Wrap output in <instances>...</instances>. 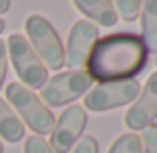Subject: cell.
Returning <instances> with one entry per match:
<instances>
[{
    "instance_id": "9",
    "label": "cell",
    "mask_w": 157,
    "mask_h": 153,
    "mask_svg": "<svg viewBox=\"0 0 157 153\" xmlns=\"http://www.w3.org/2000/svg\"><path fill=\"white\" fill-rule=\"evenodd\" d=\"M157 117V73L149 75L145 87L139 91L135 103L125 113V125L131 131H143Z\"/></svg>"
},
{
    "instance_id": "4",
    "label": "cell",
    "mask_w": 157,
    "mask_h": 153,
    "mask_svg": "<svg viewBox=\"0 0 157 153\" xmlns=\"http://www.w3.org/2000/svg\"><path fill=\"white\" fill-rule=\"evenodd\" d=\"M6 52H8L12 67L20 79V85L24 83L26 89H42L48 81V69L44 67L38 55L33 51L28 40L22 34H10L6 40Z\"/></svg>"
},
{
    "instance_id": "22",
    "label": "cell",
    "mask_w": 157,
    "mask_h": 153,
    "mask_svg": "<svg viewBox=\"0 0 157 153\" xmlns=\"http://www.w3.org/2000/svg\"><path fill=\"white\" fill-rule=\"evenodd\" d=\"M155 65H157V55H155Z\"/></svg>"
},
{
    "instance_id": "15",
    "label": "cell",
    "mask_w": 157,
    "mask_h": 153,
    "mask_svg": "<svg viewBox=\"0 0 157 153\" xmlns=\"http://www.w3.org/2000/svg\"><path fill=\"white\" fill-rule=\"evenodd\" d=\"M141 147L143 153H157V125L151 123L143 129V137H141Z\"/></svg>"
},
{
    "instance_id": "21",
    "label": "cell",
    "mask_w": 157,
    "mask_h": 153,
    "mask_svg": "<svg viewBox=\"0 0 157 153\" xmlns=\"http://www.w3.org/2000/svg\"><path fill=\"white\" fill-rule=\"evenodd\" d=\"M0 153H4V145H2V141H0Z\"/></svg>"
},
{
    "instance_id": "6",
    "label": "cell",
    "mask_w": 157,
    "mask_h": 153,
    "mask_svg": "<svg viewBox=\"0 0 157 153\" xmlns=\"http://www.w3.org/2000/svg\"><path fill=\"white\" fill-rule=\"evenodd\" d=\"M141 91L139 83L135 79L131 81H113V83H99L93 87L83 99V109H89L93 113L111 111L117 107H123L127 103L135 101Z\"/></svg>"
},
{
    "instance_id": "11",
    "label": "cell",
    "mask_w": 157,
    "mask_h": 153,
    "mask_svg": "<svg viewBox=\"0 0 157 153\" xmlns=\"http://www.w3.org/2000/svg\"><path fill=\"white\" fill-rule=\"evenodd\" d=\"M141 42L145 48L157 55V0H141Z\"/></svg>"
},
{
    "instance_id": "10",
    "label": "cell",
    "mask_w": 157,
    "mask_h": 153,
    "mask_svg": "<svg viewBox=\"0 0 157 153\" xmlns=\"http://www.w3.org/2000/svg\"><path fill=\"white\" fill-rule=\"evenodd\" d=\"M73 4L93 24L97 22L101 26H115L119 20V14L111 0H73Z\"/></svg>"
},
{
    "instance_id": "12",
    "label": "cell",
    "mask_w": 157,
    "mask_h": 153,
    "mask_svg": "<svg viewBox=\"0 0 157 153\" xmlns=\"http://www.w3.org/2000/svg\"><path fill=\"white\" fill-rule=\"evenodd\" d=\"M0 137L8 143H18L24 137V123L4 99H0Z\"/></svg>"
},
{
    "instance_id": "20",
    "label": "cell",
    "mask_w": 157,
    "mask_h": 153,
    "mask_svg": "<svg viewBox=\"0 0 157 153\" xmlns=\"http://www.w3.org/2000/svg\"><path fill=\"white\" fill-rule=\"evenodd\" d=\"M4 26H6V24H4V20L0 18V34H2V30H4Z\"/></svg>"
},
{
    "instance_id": "14",
    "label": "cell",
    "mask_w": 157,
    "mask_h": 153,
    "mask_svg": "<svg viewBox=\"0 0 157 153\" xmlns=\"http://www.w3.org/2000/svg\"><path fill=\"white\" fill-rule=\"evenodd\" d=\"M115 2V10L119 14V18H123L125 22H133L137 20L139 10H141V0H111Z\"/></svg>"
},
{
    "instance_id": "16",
    "label": "cell",
    "mask_w": 157,
    "mask_h": 153,
    "mask_svg": "<svg viewBox=\"0 0 157 153\" xmlns=\"http://www.w3.org/2000/svg\"><path fill=\"white\" fill-rule=\"evenodd\" d=\"M24 153H55V151H52L51 145L46 143L42 137L33 135V137H28L26 143H24Z\"/></svg>"
},
{
    "instance_id": "2",
    "label": "cell",
    "mask_w": 157,
    "mask_h": 153,
    "mask_svg": "<svg viewBox=\"0 0 157 153\" xmlns=\"http://www.w3.org/2000/svg\"><path fill=\"white\" fill-rule=\"evenodd\" d=\"M4 95L8 103L14 107V111L22 117V121L38 137L51 135L52 127H55V115L30 89H26L20 83H10Z\"/></svg>"
},
{
    "instance_id": "7",
    "label": "cell",
    "mask_w": 157,
    "mask_h": 153,
    "mask_svg": "<svg viewBox=\"0 0 157 153\" xmlns=\"http://www.w3.org/2000/svg\"><path fill=\"white\" fill-rule=\"evenodd\" d=\"M87 125V113L81 105L67 107L59 121L55 123L51 131V149L55 153H69L75 147Z\"/></svg>"
},
{
    "instance_id": "8",
    "label": "cell",
    "mask_w": 157,
    "mask_h": 153,
    "mask_svg": "<svg viewBox=\"0 0 157 153\" xmlns=\"http://www.w3.org/2000/svg\"><path fill=\"white\" fill-rule=\"evenodd\" d=\"M99 38L101 36H99L97 24H93L91 20L75 22L69 33V40H67L65 65L71 67V71H81V67L87 65V59Z\"/></svg>"
},
{
    "instance_id": "18",
    "label": "cell",
    "mask_w": 157,
    "mask_h": 153,
    "mask_svg": "<svg viewBox=\"0 0 157 153\" xmlns=\"http://www.w3.org/2000/svg\"><path fill=\"white\" fill-rule=\"evenodd\" d=\"M6 67H8V52H6V42L0 38V87L6 79Z\"/></svg>"
},
{
    "instance_id": "5",
    "label": "cell",
    "mask_w": 157,
    "mask_h": 153,
    "mask_svg": "<svg viewBox=\"0 0 157 153\" xmlns=\"http://www.w3.org/2000/svg\"><path fill=\"white\" fill-rule=\"evenodd\" d=\"M91 77L85 71H65L55 75L40 89V101L46 107H63L75 99L83 97L91 87Z\"/></svg>"
},
{
    "instance_id": "1",
    "label": "cell",
    "mask_w": 157,
    "mask_h": 153,
    "mask_svg": "<svg viewBox=\"0 0 157 153\" xmlns=\"http://www.w3.org/2000/svg\"><path fill=\"white\" fill-rule=\"evenodd\" d=\"M145 63L147 48L137 34L113 33L95 42L85 73L97 83L131 81L143 71Z\"/></svg>"
},
{
    "instance_id": "3",
    "label": "cell",
    "mask_w": 157,
    "mask_h": 153,
    "mask_svg": "<svg viewBox=\"0 0 157 153\" xmlns=\"http://www.w3.org/2000/svg\"><path fill=\"white\" fill-rule=\"evenodd\" d=\"M24 30L28 34V44L33 47V51L38 55V59L44 63L46 69L59 71L65 67V48L60 42L56 30L52 24L40 16V14H33L28 16L24 22Z\"/></svg>"
},
{
    "instance_id": "19",
    "label": "cell",
    "mask_w": 157,
    "mask_h": 153,
    "mask_svg": "<svg viewBox=\"0 0 157 153\" xmlns=\"http://www.w3.org/2000/svg\"><path fill=\"white\" fill-rule=\"evenodd\" d=\"M10 10V0H0V14H4Z\"/></svg>"
},
{
    "instance_id": "17",
    "label": "cell",
    "mask_w": 157,
    "mask_h": 153,
    "mask_svg": "<svg viewBox=\"0 0 157 153\" xmlns=\"http://www.w3.org/2000/svg\"><path fill=\"white\" fill-rule=\"evenodd\" d=\"M71 153H99V143H97L95 137L85 135V137H81V139L75 143V147H73Z\"/></svg>"
},
{
    "instance_id": "13",
    "label": "cell",
    "mask_w": 157,
    "mask_h": 153,
    "mask_svg": "<svg viewBox=\"0 0 157 153\" xmlns=\"http://www.w3.org/2000/svg\"><path fill=\"white\" fill-rule=\"evenodd\" d=\"M109 153H143L141 137H137L135 133L121 135L113 141V145L109 147Z\"/></svg>"
}]
</instances>
